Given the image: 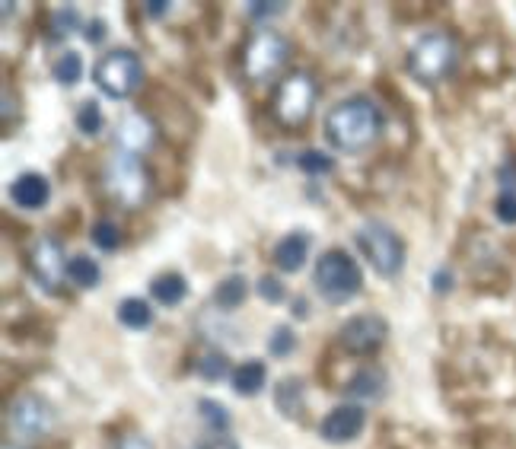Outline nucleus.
Segmentation results:
<instances>
[{"label": "nucleus", "mask_w": 516, "mask_h": 449, "mask_svg": "<svg viewBox=\"0 0 516 449\" xmlns=\"http://www.w3.org/2000/svg\"><path fill=\"white\" fill-rule=\"evenodd\" d=\"M386 115L370 96H348L325 115V137L341 153H364L383 137Z\"/></svg>", "instance_id": "1"}, {"label": "nucleus", "mask_w": 516, "mask_h": 449, "mask_svg": "<svg viewBox=\"0 0 516 449\" xmlns=\"http://www.w3.org/2000/svg\"><path fill=\"white\" fill-rule=\"evenodd\" d=\"M456 64H459V45L446 29L421 32L408 51V61H405L411 80H418L424 86L443 83L456 71Z\"/></svg>", "instance_id": "2"}, {"label": "nucleus", "mask_w": 516, "mask_h": 449, "mask_svg": "<svg viewBox=\"0 0 516 449\" xmlns=\"http://www.w3.org/2000/svg\"><path fill=\"white\" fill-rule=\"evenodd\" d=\"M313 287L319 290V297L329 306H344L348 300L357 297L360 287H364V271H360L351 252L329 249V252H322L316 262Z\"/></svg>", "instance_id": "3"}, {"label": "nucleus", "mask_w": 516, "mask_h": 449, "mask_svg": "<svg viewBox=\"0 0 516 449\" xmlns=\"http://www.w3.org/2000/svg\"><path fill=\"white\" fill-rule=\"evenodd\" d=\"M354 243H357L360 252H364V258L373 265V271L380 274V278L392 281V278H399V274H402V268H405V243L386 220H376V217L364 220V223H360L357 236H354Z\"/></svg>", "instance_id": "4"}, {"label": "nucleus", "mask_w": 516, "mask_h": 449, "mask_svg": "<svg viewBox=\"0 0 516 449\" xmlns=\"http://www.w3.org/2000/svg\"><path fill=\"white\" fill-rule=\"evenodd\" d=\"M93 80L109 99H128L144 83V61L134 48H112L96 61Z\"/></svg>", "instance_id": "5"}, {"label": "nucleus", "mask_w": 516, "mask_h": 449, "mask_svg": "<svg viewBox=\"0 0 516 449\" xmlns=\"http://www.w3.org/2000/svg\"><path fill=\"white\" fill-rule=\"evenodd\" d=\"M316 80L313 74L306 71H294L287 74L278 90H274V102H271V112H274V122L281 128L297 131L309 122V115L316 109Z\"/></svg>", "instance_id": "6"}, {"label": "nucleus", "mask_w": 516, "mask_h": 449, "mask_svg": "<svg viewBox=\"0 0 516 449\" xmlns=\"http://www.w3.org/2000/svg\"><path fill=\"white\" fill-rule=\"evenodd\" d=\"M58 414L48 399L36 392H23L7 405V430L16 443H39L55 430Z\"/></svg>", "instance_id": "7"}, {"label": "nucleus", "mask_w": 516, "mask_h": 449, "mask_svg": "<svg viewBox=\"0 0 516 449\" xmlns=\"http://www.w3.org/2000/svg\"><path fill=\"white\" fill-rule=\"evenodd\" d=\"M106 188L109 195L118 198L122 204H141L150 195V179H147V169L137 160V153H125L118 150L115 157L106 166Z\"/></svg>", "instance_id": "8"}, {"label": "nucleus", "mask_w": 516, "mask_h": 449, "mask_svg": "<svg viewBox=\"0 0 516 449\" xmlns=\"http://www.w3.org/2000/svg\"><path fill=\"white\" fill-rule=\"evenodd\" d=\"M290 58V45L284 36L278 32H255L246 45V55H243V71L249 80L255 83H265L271 80L274 74L281 71Z\"/></svg>", "instance_id": "9"}, {"label": "nucleus", "mask_w": 516, "mask_h": 449, "mask_svg": "<svg viewBox=\"0 0 516 449\" xmlns=\"http://www.w3.org/2000/svg\"><path fill=\"white\" fill-rule=\"evenodd\" d=\"M389 338V322L376 313H360V316H351L338 328V341L341 348L348 354H357V357H367V354H376L386 344Z\"/></svg>", "instance_id": "10"}, {"label": "nucleus", "mask_w": 516, "mask_h": 449, "mask_svg": "<svg viewBox=\"0 0 516 449\" xmlns=\"http://www.w3.org/2000/svg\"><path fill=\"white\" fill-rule=\"evenodd\" d=\"M29 268L36 284L48 293H55L61 287V281L67 278V258L64 249L55 236H39L29 249Z\"/></svg>", "instance_id": "11"}, {"label": "nucleus", "mask_w": 516, "mask_h": 449, "mask_svg": "<svg viewBox=\"0 0 516 449\" xmlns=\"http://www.w3.org/2000/svg\"><path fill=\"white\" fill-rule=\"evenodd\" d=\"M364 427H367V411L360 408V405H354V402H344V405L332 408V411L322 418V424H319V437H322L325 443L341 446V443L357 440L360 434H364Z\"/></svg>", "instance_id": "12"}, {"label": "nucleus", "mask_w": 516, "mask_h": 449, "mask_svg": "<svg viewBox=\"0 0 516 449\" xmlns=\"http://www.w3.org/2000/svg\"><path fill=\"white\" fill-rule=\"evenodd\" d=\"M494 217L504 227H516V153L497 166V198H494Z\"/></svg>", "instance_id": "13"}, {"label": "nucleus", "mask_w": 516, "mask_h": 449, "mask_svg": "<svg viewBox=\"0 0 516 449\" xmlns=\"http://www.w3.org/2000/svg\"><path fill=\"white\" fill-rule=\"evenodd\" d=\"M10 198L20 211H42L51 198V185L39 172H23V176L10 185Z\"/></svg>", "instance_id": "14"}, {"label": "nucleus", "mask_w": 516, "mask_h": 449, "mask_svg": "<svg viewBox=\"0 0 516 449\" xmlns=\"http://www.w3.org/2000/svg\"><path fill=\"white\" fill-rule=\"evenodd\" d=\"M386 392H389V373L383 367L357 370L351 376L348 389H344V395H351V399H360V402H380Z\"/></svg>", "instance_id": "15"}, {"label": "nucleus", "mask_w": 516, "mask_h": 449, "mask_svg": "<svg viewBox=\"0 0 516 449\" xmlns=\"http://www.w3.org/2000/svg\"><path fill=\"white\" fill-rule=\"evenodd\" d=\"M153 137H157V128H153V122L144 112H131L118 125V144H122L125 153L147 150L153 144Z\"/></svg>", "instance_id": "16"}, {"label": "nucleus", "mask_w": 516, "mask_h": 449, "mask_svg": "<svg viewBox=\"0 0 516 449\" xmlns=\"http://www.w3.org/2000/svg\"><path fill=\"white\" fill-rule=\"evenodd\" d=\"M271 258L284 274L300 271L306 265V258H309V233H287L281 243L274 246Z\"/></svg>", "instance_id": "17"}, {"label": "nucleus", "mask_w": 516, "mask_h": 449, "mask_svg": "<svg viewBox=\"0 0 516 449\" xmlns=\"http://www.w3.org/2000/svg\"><path fill=\"white\" fill-rule=\"evenodd\" d=\"M303 392H306V386H303V379H297V376H287V379H281L278 386H274V405H278V411L284 414V418L297 421L303 414V408H306Z\"/></svg>", "instance_id": "18"}, {"label": "nucleus", "mask_w": 516, "mask_h": 449, "mask_svg": "<svg viewBox=\"0 0 516 449\" xmlns=\"http://www.w3.org/2000/svg\"><path fill=\"white\" fill-rule=\"evenodd\" d=\"M150 293H153V300L163 306H179L188 297V281L179 271H163L150 281Z\"/></svg>", "instance_id": "19"}, {"label": "nucleus", "mask_w": 516, "mask_h": 449, "mask_svg": "<svg viewBox=\"0 0 516 449\" xmlns=\"http://www.w3.org/2000/svg\"><path fill=\"white\" fill-rule=\"evenodd\" d=\"M230 379H233L236 395H258L268 383V370H265L262 360H246V364H239L233 370Z\"/></svg>", "instance_id": "20"}, {"label": "nucleus", "mask_w": 516, "mask_h": 449, "mask_svg": "<svg viewBox=\"0 0 516 449\" xmlns=\"http://www.w3.org/2000/svg\"><path fill=\"white\" fill-rule=\"evenodd\" d=\"M115 316L125 328H131V332H144V328L153 325V309L144 297H125L122 303H118Z\"/></svg>", "instance_id": "21"}, {"label": "nucleus", "mask_w": 516, "mask_h": 449, "mask_svg": "<svg viewBox=\"0 0 516 449\" xmlns=\"http://www.w3.org/2000/svg\"><path fill=\"white\" fill-rule=\"evenodd\" d=\"M102 278V271L99 265L93 262L90 255H74V258H67V281H71L74 287L80 290H93Z\"/></svg>", "instance_id": "22"}, {"label": "nucleus", "mask_w": 516, "mask_h": 449, "mask_svg": "<svg viewBox=\"0 0 516 449\" xmlns=\"http://www.w3.org/2000/svg\"><path fill=\"white\" fill-rule=\"evenodd\" d=\"M246 293H249V284L243 274H230V278H223L214 287V303L220 309H239L246 303Z\"/></svg>", "instance_id": "23"}, {"label": "nucleus", "mask_w": 516, "mask_h": 449, "mask_svg": "<svg viewBox=\"0 0 516 449\" xmlns=\"http://www.w3.org/2000/svg\"><path fill=\"white\" fill-rule=\"evenodd\" d=\"M51 77H55L58 86H77L83 80V58H80V51H64V55L55 61V67H51Z\"/></svg>", "instance_id": "24"}, {"label": "nucleus", "mask_w": 516, "mask_h": 449, "mask_svg": "<svg viewBox=\"0 0 516 449\" xmlns=\"http://www.w3.org/2000/svg\"><path fill=\"white\" fill-rule=\"evenodd\" d=\"M297 169L306 172V176L319 179V176H329V172L335 169V160L325 150H319V147H306V150L297 153Z\"/></svg>", "instance_id": "25"}, {"label": "nucleus", "mask_w": 516, "mask_h": 449, "mask_svg": "<svg viewBox=\"0 0 516 449\" xmlns=\"http://www.w3.org/2000/svg\"><path fill=\"white\" fill-rule=\"evenodd\" d=\"M195 373L201 379H208V383H220V379L230 373V360H227V354H223V351H204L195 360Z\"/></svg>", "instance_id": "26"}, {"label": "nucleus", "mask_w": 516, "mask_h": 449, "mask_svg": "<svg viewBox=\"0 0 516 449\" xmlns=\"http://www.w3.org/2000/svg\"><path fill=\"white\" fill-rule=\"evenodd\" d=\"M80 26H83V20H80V10L77 7H61V10H55V13H51V42L71 39Z\"/></svg>", "instance_id": "27"}, {"label": "nucleus", "mask_w": 516, "mask_h": 449, "mask_svg": "<svg viewBox=\"0 0 516 449\" xmlns=\"http://www.w3.org/2000/svg\"><path fill=\"white\" fill-rule=\"evenodd\" d=\"M77 131L83 134V137H96L99 131H102V122H106V118H102V106L96 99H86L83 106L77 109Z\"/></svg>", "instance_id": "28"}, {"label": "nucleus", "mask_w": 516, "mask_h": 449, "mask_svg": "<svg viewBox=\"0 0 516 449\" xmlns=\"http://www.w3.org/2000/svg\"><path fill=\"white\" fill-rule=\"evenodd\" d=\"M90 236H93V243H96L102 252H115L118 246H122V230H118V223L109 220V217L96 220L93 230H90Z\"/></svg>", "instance_id": "29"}, {"label": "nucleus", "mask_w": 516, "mask_h": 449, "mask_svg": "<svg viewBox=\"0 0 516 449\" xmlns=\"http://www.w3.org/2000/svg\"><path fill=\"white\" fill-rule=\"evenodd\" d=\"M297 351V332L290 325H278L274 328V332L268 335V354L271 357H278V360H284V357H290Z\"/></svg>", "instance_id": "30"}, {"label": "nucleus", "mask_w": 516, "mask_h": 449, "mask_svg": "<svg viewBox=\"0 0 516 449\" xmlns=\"http://www.w3.org/2000/svg\"><path fill=\"white\" fill-rule=\"evenodd\" d=\"M198 414L204 421H208V427L214 430V434H227V427H230V411L223 408L220 402L214 399H201L198 402Z\"/></svg>", "instance_id": "31"}, {"label": "nucleus", "mask_w": 516, "mask_h": 449, "mask_svg": "<svg viewBox=\"0 0 516 449\" xmlns=\"http://www.w3.org/2000/svg\"><path fill=\"white\" fill-rule=\"evenodd\" d=\"M258 297H262L265 303H284V284L274 278V274H262V278H258Z\"/></svg>", "instance_id": "32"}, {"label": "nucleus", "mask_w": 516, "mask_h": 449, "mask_svg": "<svg viewBox=\"0 0 516 449\" xmlns=\"http://www.w3.org/2000/svg\"><path fill=\"white\" fill-rule=\"evenodd\" d=\"M430 287H434V293H440V297H446V293L456 287V274L446 268V265H440L434 271V278H430Z\"/></svg>", "instance_id": "33"}, {"label": "nucleus", "mask_w": 516, "mask_h": 449, "mask_svg": "<svg viewBox=\"0 0 516 449\" xmlns=\"http://www.w3.org/2000/svg\"><path fill=\"white\" fill-rule=\"evenodd\" d=\"M287 10V4H246V16L249 20H271V16H278V13H284Z\"/></svg>", "instance_id": "34"}, {"label": "nucleus", "mask_w": 516, "mask_h": 449, "mask_svg": "<svg viewBox=\"0 0 516 449\" xmlns=\"http://www.w3.org/2000/svg\"><path fill=\"white\" fill-rule=\"evenodd\" d=\"M188 449H239V443H236V440H230L227 434H211V437L195 440Z\"/></svg>", "instance_id": "35"}, {"label": "nucleus", "mask_w": 516, "mask_h": 449, "mask_svg": "<svg viewBox=\"0 0 516 449\" xmlns=\"http://www.w3.org/2000/svg\"><path fill=\"white\" fill-rule=\"evenodd\" d=\"M112 449H153V443L144 437V434H125V437H118L115 443H112Z\"/></svg>", "instance_id": "36"}, {"label": "nucleus", "mask_w": 516, "mask_h": 449, "mask_svg": "<svg viewBox=\"0 0 516 449\" xmlns=\"http://www.w3.org/2000/svg\"><path fill=\"white\" fill-rule=\"evenodd\" d=\"M144 10H147V16H153V20H160V16H166L172 10V4L169 0H147Z\"/></svg>", "instance_id": "37"}, {"label": "nucleus", "mask_w": 516, "mask_h": 449, "mask_svg": "<svg viewBox=\"0 0 516 449\" xmlns=\"http://www.w3.org/2000/svg\"><path fill=\"white\" fill-rule=\"evenodd\" d=\"M102 32H106V26H102V20H96L90 29H86V36H90V42H102Z\"/></svg>", "instance_id": "38"}, {"label": "nucleus", "mask_w": 516, "mask_h": 449, "mask_svg": "<svg viewBox=\"0 0 516 449\" xmlns=\"http://www.w3.org/2000/svg\"><path fill=\"white\" fill-rule=\"evenodd\" d=\"M294 316H306V300H297L294 303Z\"/></svg>", "instance_id": "39"}, {"label": "nucleus", "mask_w": 516, "mask_h": 449, "mask_svg": "<svg viewBox=\"0 0 516 449\" xmlns=\"http://www.w3.org/2000/svg\"><path fill=\"white\" fill-rule=\"evenodd\" d=\"M4 449H20V446H4Z\"/></svg>", "instance_id": "40"}]
</instances>
